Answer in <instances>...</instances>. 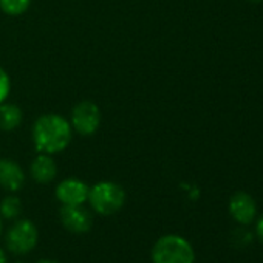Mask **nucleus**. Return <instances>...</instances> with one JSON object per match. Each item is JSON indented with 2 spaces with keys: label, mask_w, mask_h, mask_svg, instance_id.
<instances>
[{
  "label": "nucleus",
  "mask_w": 263,
  "mask_h": 263,
  "mask_svg": "<svg viewBox=\"0 0 263 263\" xmlns=\"http://www.w3.org/2000/svg\"><path fill=\"white\" fill-rule=\"evenodd\" d=\"M21 212H22V201L17 197L8 195L0 201V215L4 218L14 220L21 215Z\"/></svg>",
  "instance_id": "nucleus-12"
},
{
  "label": "nucleus",
  "mask_w": 263,
  "mask_h": 263,
  "mask_svg": "<svg viewBox=\"0 0 263 263\" xmlns=\"http://www.w3.org/2000/svg\"><path fill=\"white\" fill-rule=\"evenodd\" d=\"M2 231H4V220H2V215H0V235H2Z\"/></svg>",
  "instance_id": "nucleus-18"
},
{
  "label": "nucleus",
  "mask_w": 263,
  "mask_h": 263,
  "mask_svg": "<svg viewBox=\"0 0 263 263\" xmlns=\"http://www.w3.org/2000/svg\"><path fill=\"white\" fill-rule=\"evenodd\" d=\"M255 234H257V238L260 240V243L263 245V215L257 220V224H255Z\"/></svg>",
  "instance_id": "nucleus-15"
},
{
  "label": "nucleus",
  "mask_w": 263,
  "mask_h": 263,
  "mask_svg": "<svg viewBox=\"0 0 263 263\" xmlns=\"http://www.w3.org/2000/svg\"><path fill=\"white\" fill-rule=\"evenodd\" d=\"M36 263H59V261H56V260H50V258H42V260H39V261H36Z\"/></svg>",
  "instance_id": "nucleus-17"
},
{
  "label": "nucleus",
  "mask_w": 263,
  "mask_h": 263,
  "mask_svg": "<svg viewBox=\"0 0 263 263\" xmlns=\"http://www.w3.org/2000/svg\"><path fill=\"white\" fill-rule=\"evenodd\" d=\"M101 124V110L91 101L79 102L71 111V128L81 135H93Z\"/></svg>",
  "instance_id": "nucleus-5"
},
{
  "label": "nucleus",
  "mask_w": 263,
  "mask_h": 263,
  "mask_svg": "<svg viewBox=\"0 0 263 263\" xmlns=\"http://www.w3.org/2000/svg\"><path fill=\"white\" fill-rule=\"evenodd\" d=\"M25 184L22 167L13 160H0V187L10 192H17Z\"/></svg>",
  "instance_id": "nucleus-9"
},
{
  "label": "nucleus",
  "mask_w": 263,
  "mask_h": 263,
  "mask_svg": "<svg viewBox=\"0 0 263 263\" xmlns=\"http://www.w3.org/2000/svg\"><path fill=\"white\" fill-rule=\"evenodd\" d=\"M90 187L78 178H67L56 187V198L62 206H81L88 200Z\"/></svg>",
  "instance_id": "nucleus-6"
},
{
  "label": "nucleus",
  "mask_w": 263,
  "mask_h": 263,
  "mask_svg": "<svg viewBox=\"0 0 263 263\" xmlns=\"http://www.w3.org/2000/svg\"><path fill=\"white\" fill-rule=\"evenodd\" d=\"M31 4V0H0V10L8 16L24 14Z\"/></svg>",
  "instance_id": "nucleus-13"
},
{
  "label": "nucleus",
  "mask_w": 263,
  "mask_h": 263,
  "mask_svg": "<svg viewBox=\"0 0 263 263\" xmlns=\"http://www.w3.org/2000/svg\"><path fill=\"white\" fill-rule=\"evenodd\" d=\"M39 241V231L31 220L22 218L17 220L11 228L7 231L5 243L11 254L24 255L31 252Z\"/></svg>",
  "instance_id": "nucleus-4"
},
{
  "label": "nucleus",
  "mask_w": 263,
  "mask_h": 263,
  "mask_svg": "<svg viewBox=\"0 0 263 263\" xmlns=\"http://www.w3.org/2000/svg\"><path fill=\"white\" fill-rule=\"evenodd\" d=\"M71 124L61 115H42L33 125L34 147L41 154H59L71 141Z\"/></svg>",
  "instance_id": "nucleus-1"
},
{
  "label": "nucleus",
  "mask_w": 263,
  "mask_h": 263,
  "mask_svg": "<svg viewBox=\"0 0 263 263\" xmlns=\"http://www.w3.org/2000/svg\"><path fill=\"white\" fill-rule=\"evenodd\" d=\"M0 263H8V257L4 248H0Z\"/></svg>",
  "instance_id": "nucleus-16"
},
{
  "label": "nucleus",
  "mask_w": 263,
  "mask_h": 263,
  "mask_svg": "<svg viewBox=\"0 0 263 263\" xmlns=\"http://www.w3.org/2000/svg\"><path fill=\"white\" fill-rule=\"evenodd\" d=\"M30 171H31L33 180L41 184H47V183L53 181L58 174L56 163L48 154H41L39 157H36L34 161L31 163Z\"/></svg>",
  "instance_id": "nucleus-10"
},
{
  "label": "nucleus",
  "mask_w": 263,
  "mask_h": 263,
  "mask_svg": "<svg viewBox=\"0 0 263 263\" xmlns=\"http://www.w3.org/2000/svg\"><path fill=\"white\" fill-rule=\"evenodd\" d=\"M91 209L99 215H111L125 203L124 189L113 181H101L90 187L88 200Z\"/></svg>",
  "instance_id": "nucleus-3"
},
{
  "label": "nucleus",
  "mask_w": 263,
  "mask_h": 263,
  "mask_svg": "<svg viewBox=\"0 0 263 263\" xmlns=\"http://www.w3.org/2000/svg\"><path fill=\"white\" fill-rule=\"evenodd\" d=\"M229 214L237 223L251 224L257 215V203L249 194L238 191L229 200Z\"/></svg>",
  "instance_id": "nucleus-8"
},
{
  "label": "nucleus",
  "mask_w": 263,
  "mask_h": 263,
  "mask_svg": "<svg viewBox=\"0 0 263 263\" xmlns=\"http://www.w3.org/2000/svg\"><path fill=\"white\" fill-rule=\"evenodd\" d=\"M10 88H11V81H10V76L8 73L0 67V104H2L8 95H10Z\"/></svg>",
  "instance_id": "nucleus-14"
},
{
  "label": "nucleus",
  "mask_w": 263,
  "mask_h": 263,
  "mask_svg": "<svg viewBox=\"0 0 263 263\" xmlns=\"http://www.w3.org/2000/svg\"><path fill=\"white\" fill-rule=\"evenodd\" d=\"M22 110L14 104H0V130H14L22 124Z\"/></svg>",
  "instance_id": "nucleus-11"
},
{
  "label": "nucleus",
  "mask_w": 263,
  "mask_h": 263,
  "mask_svg": "<svg viewBox=\"0 0 263 263\" xmlns=\"http://www.w3.org/2000/svg\"><path fill=\"white\" fill-rule=\"evenodd\" d=\"M151 257L154 263H194L195 251L184 237L167 234L155 241Z\"/></svg>",
  "instance_id": "nucleus-2"
},
{
  "label": "nucleus",
  "mask_w": 263,
  "mask_h": 263,
  "mask_svg": "<svg viewBox=\"0 0 263 263\" xmlns=\"http://www.w3.org/2000/svg\"><path fill=\"white\" fill-rule=\"evenodd\" d=\"M64 228L73 234H85L91 229L93 220L90 212L81 206H62L59 211Z\"/></svg>",
  "instance_id": "nucleus-7"
},
{
  "label": "nucleus",
  "mask_w": 263,
  "mask_h": 263,
  "mask_svg": "<svg viewBox=\"0 0 263 263\" xmlns=\"http://www.w3.org/2000/svg\"><path fill=\"white\" fill-rule=\"evenodd\" d=\"M248 2H252V4H258V2H261V0H248Z\"/></svg>",
  "instance_id": "nucleus-19"
}]
</instances>
